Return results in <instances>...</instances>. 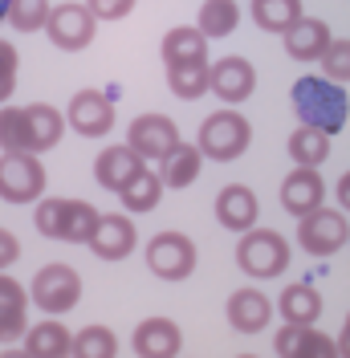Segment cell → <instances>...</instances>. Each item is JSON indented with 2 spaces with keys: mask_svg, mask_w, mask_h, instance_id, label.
<instances>
[{
  "mask_svg": "<svg viewBox=\"0 0 350 358\" xmlns=\"http://www.w3.org/2000/svg\"><path fill=\"white\" fill-rule=\"evenodd\" d=\"M289 102H293V110L302 118V127H314V131H322V134H338L350 118L346 90L326 82V78H314V73L298 78L289 86Z\"/></svg>",
  "mask_w": 350,
  "mask_h": 358,
  "instance_id": "6da1fadb",
  "label": "cell"
},
{
  "mask_svg": "<svg viewBox=\"0 0 350 358\" xmlns=\"http://www.w3.org/2000/svg\"><path fill=\"white\" fill-rule=\"evenodd\" d=\"M248 143H253V122L237 110H216L204 118V127H200V138H196V151L208 159H216V163H228V159H237L248 151Z\"/></svg>",
  "mask_w": 350,
  "mask_h": 358,
  "instance_id": "7a4b0ae2",
  "label": "cell"
},
{
  "mask_svg": "<svg viewBox=\"0 0 350 358\" xmlns=\"http://www.w3.org/2000/svg\"><path fill=\"white\" fill-rule=\"evenodd\" d=\"M237 265H241L248 277H257V281L277 277V273H285V265H289V245H285L281 232H273V228H248L241 248H237Z\"/></svg>",
  "mask_w": 350,
  "mask_h": 358,
  "instance_id": "3957f363",
  "label": "cell"
},
{
  "mask_svg": "<svg viewBox=\"0 0 350 358\" xmlns=\"http://www.w3.org/2000/svg\"><path fill=\"white\" fill-rule=\"evenodd\" d=\"M147 268L163 281H188L196 268V245L183 232H159L147 245Z\"/></svg>",
  "mask_w": 350,
  "mask_h": 358,
  "instance_id": "277c9868",
  "label": "cell"
},
{
  "mask_svg": "<svg viewBox=\"0 0 350 358\" xmlns=\"http://www.w3.org/2000/svg\"><path fill=\"white\" fill-rule=\"evenodd\" d=\"M45 192V167L37 155H0V200L33 203Z\"/></svg>",
  "mask_w": 350,
  "mask_h": 358,
  "instance_id": "5b68a950",
  "label": "cell"
},
{
  "mask_svg": "<svg viewBox=\"0 0 350 358\" xmlns=\"http://www.w3.org/2000/svg\"><path fill=\"white\" fill-rule=\"evenodd\" d=\"M29 297H33L45 313H66V310H74L78 297H82V277L69 265H45L41 273L33 277Z\"/></svg>",
  "mask_w": 350,
  "mask_h": 358,
  "instance_id": "8992f818",
  "label": "cell"
},
{
  "mask_svg": "<svg viewBox=\"0 0 350 358\" xmlns=\"http://www.w3.org/2000/svg\"><path fill=\"white\" fill-rule=\"evenodd\" d=\"M346 236H350V228H346V216H338V208H314V212H306L302 224H298V241H302V248H309L314 257L338 252Z\"/></svg>",
  "mask_w": 350,
  "mask_h": 358,
  "instance_id": "52a82bcc",
  "label": "cell"
},
{
  "mask_svg": "<svg viewBox=\"0 0 350 358\" xmlns=\"http://www.w3.org/2000/svg\"><path fill=\"white\" fill-rule=\"evenodd\" d=\"M94 17H90L86 4H57V8H49V17H45V33H49V41L57 45V49H86L94 41Z\"/></svg>",
  "mask_w": 350,
  "mask_h": 358,
  "instance_id": "ba28073f",
  "label": "cell"
},
{
  "mask_svg": "<svg viewBox=\"0 0 350 358\" xmlns=\"http://www.w3.org/2000/svg\"><path fill=\"white\" fill-rule=\"evenodd\" d=\"M66 122L78 134H86V138H102L114 127V106H110V98L102 90H78L74 102H69Z\"/></svg>",
  "mask_w": 350,
  "mask_h": 358,
  "instance_id": "9c48e42d",
  "label": "cell"
},
{
  "mask_svg": "<svg viewBox=\"0 0 350 358\" xmlns=\"http://www.w3.org/2000/svg\"><path fill=\"white\" fill-rule=\"evenodd\" d=\"M175 143H179V131H175V122L167 114H143V118H134L131 122V147L139 159H163L175 151Z\"/></svg>",
  "mask_w": 350,
  "mask_h": 358,
  "instance_id": "30bf717a",
  "label": "cell"
},
{
  "mask_svg": "<svg viewBox=\"0 0 350 358\" xmlns=\"http://www.w3.org/2000/svg\"><path fill=\"white\" fill-rule=\"evenodd\" d=\"M257 86V69L244 57H220L216 66H208V90L220 94L224 102H244Z\"/></svg>",
  "mask_w": 350,
  "mask_h": 358,
  "instance_id": "8fae6325",
  "label": "cell"
},
{
  "mask_svg": "<svg viewBox=\"0 0 350 358\" xmlns=\"http://www.w3.org/2000/svg\"><path fill=\"white\" fill-rule=\"evenodd\" d=\"M322 200H326V183H322V176H318L314 167H293V171L281 179L285 212L306 216V212H314V208H322Z\"/></svg>",
  "mask_w": 350,
  "mask_h": 358,
  "instance_id": "7c38bea8",
  "label": "cell"
},
{
  "mask_svg": "<svg viewBox=\"0 0 350 358\" xmlns=\"http://www.w3.org/2000/svg\"><path fill=\"white\" fill-rule=\"evenodd\" d=\"M183 350V334L172 317H147L134 330V355L139 358H175Z\"/></svg>",
  "mask_w": 350,
  "mask_h": 358,
  "instance_id": "4fadbf2b",
  "label": "cell"
},
{
  "mask_svg": "<svg viewBox=\"0 0 350 358\" xmlns=\"http://www.w3.org/2000/svg\"><path fill=\"white\" fill-rule=\"evenodd\" d=\"M147 171L143 167V159L134 155L131 147H106L102 155L94 159V179L106 187V192H122L131 179H139Z\"/></svg>",
  "mask_w": 350,
  "mask_h": 358,
  "instance_id": "5bb4252c",
  "label": "cell"
},
{
  "mask_svg": "<svg viewBox=\"0 0 350 358\" xmlns=\"http://www.w3.org/2000/svg\"><path fill=\"white\" fill-rule=\"evenodd\" d=\"M281 37H285V53H289L293 62H318V57L326 53V45L334 41L330 29H326V21H314V17L293 21Z\"/></svg>",
  "mask_w": 350,
  "mask_h": 358,
  "instance_id": "9a60e30c",
  "label": "cell"
},
{
  "mask_svg": "<svg viewBox=\"0 0 350 358\" xmlns=\"http://www.w3.org/2000/svg\"><path fill=\"white\" fill-rule=\"evenodd\" d=\"M90 248L102 261H122L134 248V224L127 216H98V228L90 236Z\"/></svg>",
  "mask_w": 350,
  "mask_h": 358,
  "instance_id": "2e32d148",
  "label": "cell"
},
{
  "mask_svg": "<svg viewBox=\"0 0 350 358\" xmlns=\"http://www.w3.org/2000/svg\"><path fill=\"white\" fill-rule=\"evenodd\" d=\"M216 220L228 228V232H248L253 224H257V196L241 187V183H232V187H224L216 196Z\"/></svg>",
  "mask_w": 350,
  "mask_h": 358,
  "instance_id": "e0dca14e",
  "label": "cell"
},
{
  "mask_svg": "<svg viewBox=\"0 0 350 358\" xmlns=\"http://www.w3.org/2000/svg\"><path fill=\"white\" fill-rule=\"evenodd\" d=\"M269 297L261 289H237L228 297V322H232V330H241V334H257L269 326Z\"/></svg>",
  "mask_w": 350,
  "mask_h": 358,
  "instance_id": "ac0fdd59",
  "label": "cell"
},
{
  "mask_svg": "<svg viewBox=\"0 0 350 358\" xmlns=\"http://www.w3.org/2000/svg\"><path fill=\"white\" fill-rule=\"evenodd\" d=\"M163 66H208V41L192 24H179L163 37Z\"/></svg>",
  "mask_w": 350,
  "mask_h": 358,
  "instance_id": "d6986e66",
  "label": "cell"
},
{
  "mask_svg": "<svg viewBox=\"0 0 350 358\" xmlns=\"http://www.w3.org/2000/svg\"><path fill=\"white\" fill-rule=\"evenodd\" d=\"M24 310H29V293L13 277H0V342L24 338V330H29Z\"/></svg>",
  "mask_w": 350,
  "mask_h": 358,
  "instance_id": "ffe728a7",
  "label": "cell"
},
{
  "mask_svg": "<svg viewBox=\"0 0 350 358\" xmlns=\"http://www.w3.org/2000/svg\"><path fill=\"white\" fill-rule=\"evenodd\" d=\"M277 310H281L285 326H314L322 317V293L314 285H306V281L302 285H285Z\"/></svg>",
  "mask_w": 350,
  "mask_h": 358,
  "instance_id": "44dd1931",
  "label": "cell"
},
{
  "mask_svg": "<svg viewBox=\"0 0 350 358\" xmlns=\"http://www.w3.org/2000/svg\"><path fill=\"white\" fill-rule=\"evenodd\" d=\"M98 208L86 200H62V216H57V241L69 245H90L94 228H98Z\"/></svg>",
  "mask_w": 350,
  "mask_h": 358,
  "instance_id": "7402d4cb",
  "label": "cell"
},
{
  "mask_svg": "<svg viewBox=\"0 0 350 358\" xmlns=\"http://www.w3.org/2000/svg\"><path fill=\"white\" fill-rule=\"evenodd\" d=\"M24 127H29V151L37 155V151H49V147H57L62 143V131H66V118L53 110V106H24Z\"/></svg>",
  "mask_w": 350,
  "mask_h": 358,
  "instance_id": "603a6c76",
  "label": "cell"
},
{
  "mask_svg": "<svg viewBox=\"0 0 350 358\" xmlns=\"http://www.w3.org/2000/svg\"><path fill=\"white\" fill-rule=\"evenodd\" d=\"M69 330L62 322H41L24 330V355L29 358H69Z\"/></svg>",
  "mask_w": 350,
  "mask_h": 358,
  "instance_id": "cb8c5ba5",
  "label": "cell"
},
{
  "mask_svg": "<svg viewBox=\"0 0 350 358\" xmlns=\"http://www.w3.org/2000/svg\"><path fill=\"white\" fill-rule=\"evenodd\" d=\"M159 163H163V171H159V183L163 187H188V183H196L204 155H200L192 143H175V151L163 155Z\"/></svg>",
  "mask_w": 350,
  "mask_h": 358,
  "instance_id": "d4e9b609",
  "label": "cell"
},
{
  "mask_svg": "<svg viewBox=\"0 0 350 358\" xmlns=\"http://www.w3.org/2000/svg\"><path fill=\"white\" fill-rule=\"evenodd\" d=\"M241 21V13H237V0H204V8H200V21H196V33L204 41H212V37H228L232 29Z\"/></svg>",
  "mask_w": 350,
  "mask_h": 358,
  "instance_id": "484cf974",
  "label": "cell"
},
{
  "mask_svg": "<svg viewBox=\"0 0 350 358\" xmlns=\"http://www.w3.org/2000/svg\"><path fill=\"white\" fill-rule=\"evenodd\" d=\"M289 155H293V163L298 167H322L330 155V134L314 131V127H298V131L289 134Z\"/></svg>",
  "mask_w": 350,
  "mask_h": 358,
  "instance_id": "4316f807",
  "label": "cell"
},
{
  "mask_svg": "<svg viewBox=\"0 0 350 358\" xmlns=\"http://www.w3.org/2000/svg\"><path fill=\"white\" fill-rule=\"evenodd\" d=\"M253 21L265 33H285L293 21H302V0H253Z\"/></svg>",
  "mask_w": 350,
  "mask_h": 358,
  "instance_id": "83f0119b",
  "label": "cell"
},
{
  "mask_svg": "<svg viewBox=\"0 0 350 358\" xmlns=\"http://www.w3.org/2000/svg\"><path fill=\"white\" fill-rule=\"evenodd\" d=\"M69 355L74 358H114L118 355V338L106 326H86L78 338H69Z\"/></svg>",
  "mask_w": 350,
  "mask_h": 358,
  "instance_id": "f1b7e54d",
  "label": "cell"
},
{
  "mask_svg": "<svg viewBox=\"0 0 350 358\" xmlns=\"http://www.w3.org/2000/svg\"><path fill=\"white\" fill-rule=\"evenodd\" d=\"M159 196H163V183H159V176H151V171H143L139 179H131V183L118 192L122 208H127V212H134V216L151 212L155 203H159Z\"/></svg>",
  "mask_w": 350,
  "mask_h": 358,
  "instance_id": "f546056e",
  "label": "cell"
},
{
  "mask_svg": "<svg viewBox=\"0 0 350 358\" xmlns=\"http://www.w3.org/2000/svg\"><path fill=\"white\" fill-rule=\"evenodd\" d=\"M0 151H4V155H33V151H29L24 110H17V106H4V110H0Z\"/></svg>",
  "mask_w": 350,
  "mask_h": 358,
  "instance_id": "4dcf8cb0",
  "label": "cell"
},
{
  "mask_svg": "<svg viewBox=\"0 0 350 358\" xmlns=\"http://www.w3.org/2000/svg\"><path fill=\"white\" fill-rule=\"evenodd\" d=\"M167 86L175 98H200L208 90V66H172L167 69Z\"/></svg>",
  "mask_w": 350,
  "mask_h": 358,
  "instance_id": "1f68e13d",
  "label": "cell"
},
{
  "mask_svg": "<svg viewBox=\"0 0 350 358\" xmlns=\"http://www.w3.org/2000/svg\"><path fill=\"white\" fill-rule=\"evenodd\" d=\"M45 17H49V0H13L4 21H13V29L21 33H37L45 29Z\"/></svg>",
  "mask_w": 350,
  "mask_h": 358,
  "instance_id": "d6a6232c",
  "label": "cell"
},
{
  "mask_svg": "<svg viewBox=\"0 0 350 358\" xmlns=\"http://www.w3.org/2000/svg\"><path fill=\"white\" fill-rule=\"evenodd\" d=\"M322 66H326V82L334 86L350 82V41H330L322 53Z\"/></svg>",
  "mask_w": 350,
  "mask_h": 358,
  "instance_id": "836d02e7",
  "label": "cell"
},
{
  "mask_svg": "<svg viewBox=\"0 0 350 358\" xmlns=\"http://www.w3.org/2000/svg\"><path fill=\"white\" fill-rule=\"evenodd\" d=\"M309 330H314V326H281V330H277V338H273L277 358H298V355H302Z\"/></svg>",
  "mask_w": 350,
  "mask_h": 358,
  "instance_id": "e575fe53",
  "label": "cell"
},
{
  "mask_svg": "<svg viewBox=\"0 0 350 358\" xmlns=\"http://www.w3.org/2000/svg\"><path fill=\"white\" fill-rule=\"evenodd\" d=\"M13 90H17V49L0 41V102H8Z\"/></svg>",
  "mask_w": 350,
  "mask_h": 358,
  "instance_id": "d590c367",
  "label": "cell"
},
{
  "mask_svg": "<svg viewBox=\"0 0 350 358\" xmlns=\"http://www.w3.org/2000/svg\"><path fill=\"white\" fill-rule=\"evenodd\" d=\"M86 8L94 21H122L134 8V0H86Z\"/></svg>",
  "mask_w": 350,
  "mask_h": 358,
  "instance_id": "8d00e7d4",
  "label": "cell"
},
{
  "mask_svg": "<svg viewBox=\"0 0 350 358\" xmlns=\"http://www.w3.org/2000/svg\"><path fill=\"white\" fill-rule=\"evenodd\" d=\"M57 216H62V200H41V203H37V212H33L37 232L57 241Z\"/></svg>",
  "mask_w": 350,
  "mask_h": 358,
  "instance_id": "74e56055",
  "label": "cell"
},
{
  "mask_svg": "<svg viewBox=\"0 0 350 358\" xmlns=\"http://www.w3.org/2000/svg\"><path fill=\"white\" fill-rule=\"evenodd\" d=\"M298 358H338V346H334V338L322 334V330H309L306 346H302V355Z\"/></svg>",
  "mask_w": 350,
  "mask_h": 358,
  "instance_id": "f35d334b",
  "label": "cell"
},
{
  "mask_svg": "<svg viewBox=\"0 0 350 358\" xmlns=\"http://www.w3.org/2000/svg\"><path fill=\"white\" fill-rule=\"evenodd\" d=\"M17 257H21V241H17L8 228H0V268H8Z\"/></svg>",
  "mask_w": 350,
  "mask_h": 358,
  "instance_id": "ab89813d",
  "label": "cell"
},
{
  "mask_svg": "<svg viewBox=\"0 0 350 358\" xmlns=\"http://www.w3.org/2000/svg\"><path fill=\"white\" fill-rule=\"evenodd\" d=\"M338 358H350V313H346V326H342V334H338Z\"/></svg>",
  "mask_w": 350,
  "mask_h": 358,
  "instance_id": "60d3db41",
  "label": "cell"
},
{
  "mask_svg": "<svg viewBox=\"0 0 350 358\" xmlns=\"http://www.w3.org/2000/svg\"><path fill=\"white\" fill-rule=\"evenodd\" d=\"M338 203H342V208L350 212V171H346L342 179H338Z\"/></svg>",
  "mask_w": 350,
  "mask_h": 358,
  "instance_id": "b9f144b4",
  "label": "cell"
},
{
  "mask_svg": "<svg viewBox=\"0 0 350 358\" xmlns=\"http://www.w3.org/2000/svg\"><path fill=\"white\" fill-rule=\"evenodd\" d=\"M0 358H29V355H24V350H4Z\"/></svg>",
  "mask_w": 350,
  "mask_h": 358,
  "instance_id": "7bdbcfd3",
  "label": "cell"
},
{
  "mask_svg": "<svg viewBox=\"0 0 350 358\" xmlns=\"http://www.w3.org/2000/svg\"><path fill=\"white\" fill-rule=\"evenodd\" d=\"M8 4H13V0H0V21L8 17Z\"/></svg>",
  "mask_w": 350,
  "mask_h": 358,
  "instance_id": "ee69618b",
  "label": "cell"
},
{
  "mask_svg": "<svg viewBox=\"0 0 350 358\" xmlns=\"http://www.w3.org/2000/svg\"><path fill=\"white\" fill-rule=\"evenodd\" d=\"M241 358H257V355H241Z\"/></svg>",
  "mask_w": 350,
  "mask_h": 358,
  "instance_id": "f6af8a7d",
  "label": "cell"
}]
</instances>
